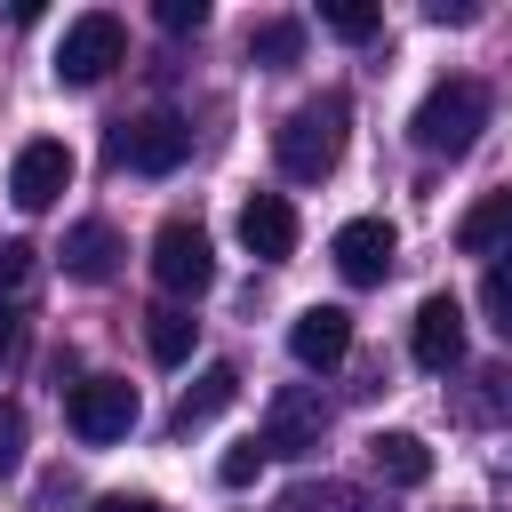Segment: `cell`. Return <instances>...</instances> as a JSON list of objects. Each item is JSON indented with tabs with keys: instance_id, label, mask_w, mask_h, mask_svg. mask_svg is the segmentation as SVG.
<instances>
[{
	"instance_id": "cell-5",
	"label": "cell",
	"mask_w": 512,
	"mask_h": 512,
	"mask_svg": "<svg viewBox=\"0 0 512 512\" xmlns=\"http://www.w3.org/2000/svg\"><path fill=\"white\" fill-rule=\"evenodd\" d=\"M64 416H72V432H80L88 448H112V440L136 432V384H128V376H88V384H72Z\"/></svg>"
},
{
	"instance_id": "cell-19",
	"label": "cell",
	"mask_w": 512,
	"mask_h": 512,
	"mask_svg": "<svg viewBox=\"0 0 512 512\" xmlns=\"http://www.w3.org/2000/svg\"><path fill=\"white\" fill-rule=\"evenodd\" d=\"M280 512H368V496L352 480H296L280 496Z\"/></svg>"
},
{
	"instance_id": "cell-2",
	"label": "cell",
	"mask_w": 512,
	"mask_h": 512,
	"mask_svg": "<svg viewBox=\"0 0 512 512\" xmlns=\"http://www.w3.org/2000/svg\"><path fill=\"white\" fill-rule=\"evenodd\" d=\"M480 128H488V88L480 80H440L424 104H416V120H408V136H416V152H432V160H464L472 144H480Z\"/></svg>"
},
{
	"instance_id": "cell-3",
	"label": "cell",
	"mask_w": 512,
	"mask_h": 512,
	"mask_svg": "<svg viewBox=\"0 0 512 512\" xmlns=\"http://www.w3.org/2000/svg\"><path fill=\"white\" fill-rule=\"evenodd\" d=\"M120 56H128V24H120L112 8H88V16H72L64 40H56V80H64V88H96Z\"/></svg>"
},
{
	"instance_id": "cell-28",
	"label": "cell",
	"mask_w": 512,
	"mask_h": 512,
	"mask_svg": "<svg viewBox=\"0 0 512 512\" xmlns=\"http://www.w3.org/2000/svg\"><path fill=\"white\" fill-rule=\"evenodd\" d=\"M96 512H168L160 496H96Z\"/></svg>"
},
{
	"instance_id": "cell-22",
	"label": "cell",
	"mask_w": 512,
	"mask_h": 512,
	"mask_svg": "<svg viewBox=\"0 0 512 512\" xmlns=\"http://www.w3.org/2000/svg\"><path fill=\"white\" fill-rule=\"evenodd\" d=\"M472 384H480L472 392V416L480 424H512V368H480Z\"/></svg>"
},
{
	"instance_id": "cell-15",
	"label": "cell",
	"mask_w": 512,
	"mask_h": 512,
	"mask_svg": "<svg viewBox=\"0 0 512 512\" xmlns=\"http://www.w3.org/2000/svg\"><path fill=\"white\" fill-rule=\"evenodd\" d=\"M64 272H72V280H88V288H96V280H112V272H120V232H112L104 216L72 224V232H64Z\"/></svg>"
},
{
	"instance_id": "cell-27",
	"label": "cell",
	"mask_w": 512,
	"mask_h": 512,
	"mask_svg": "<svg viewBox=\"0 0 512 512\" xmlns=\"http://www.w3.org/2000/svg\"><path fill=\"white\" fill-rule=\"evenodd\" d=\"M424 16H432V24H472V16H480V8H472V0H432V8H424Z\"/></svg>"
},
{
	"instance_id": "cell-24",
	"label": "cell",
	"mask_w": 512,
	"mask_h": 512,
	"mask_svg": "<svg viewBox=\"0 0 512 512\" xmlns=\"http://www.w3.org/2000/svg\"><path fill=\"white\" fill-rule=\"evenodd\" d=\"M16 464H24V408L0 400V472H16Z\"/></svg>"
},
{
	"instance_id": "cell-25",
	"label": "cell",
	"mask_w": 512,
	"mask_h": 512,
	"mask_svg": "<svg viewBox=\"0 0 512 512\" xmlns=\"http://www.w3.org/2000/svg\"><path fill=\"white\" fill-rule=\"evenodd\" d=\"M152 16H160V32H200L208 24V0H160Z\"/></svg>"
},
{
	"instance_id": "cell-23",
	"label": "cell",
	"mask_w": 512,
	"mask_h": 512,
	"mask_svg": "<svg viewBox=\"0 0 512 512\" xmlns=\"http://www.w3.org/2000/svg\"><path fill=\"white\" fill-rule=\"evenodd\" d=\"M24 328H32V320H24V304H0V376L24 360Z\"/></svg>"
},
{
	"instance_id": "cell-4",
	"label": "cell",
	"mask_w": 512,
	"mask_h": 512,
	"mask_svg": "<svg viewBox=\"0 0 512 512\" xmlns=\"http://www.w3.org/2000/svg\"><path fill=\"white\" fill-rule=\"evenodd\" d=\"M184 152H192V120L184 112H136V120L112 128V168L168 176V168H184Z\"/></svg>"
},
{
	"instance_id": "cell-12",
	"label": "cell",
	"mask_w": 512,
	"mask_h": 512,
	"mask_svg": "<svg viewBox=\"0 0 512 512\" xmlns=\"http://www.w3.org/2000/svg\"><path fill=\"white\" fill-rule=\"evenodd\" d=\"M240 248H248L256 264H288V256H296V208H288L280 192H256V200L240 208Z\"/></svg>"
},
{
	"instance_id": "cell-13",
	"label": "cell",
	"mask_w": 512,
	"mask_h": 512,
	"mask_svg": "<svg viewBox=\"0 0 512 512\" xmlns=\"http://www.w3.org/2000/svg\"><path fill=\"white\" fill-rule=\"evenodd\" d=\"M232 400H240V368H232V360H216V368H200V376L184 384V400H176V416H168V424H176V432H200V424H216Z\"/></svg>"
},
{
	"instance_id": "cell-21",
	"label": "cell",
	"mask_w": 512,
	"mask_h": 512,
	"mask_svg": "<svg viewBox=\"0 0 512 512\" xmlns=\"http://www.w3.org/2000/svg\"><path fill=\"white\" fill-rule=\"evenodd\" d=\"M320 24H328L336 40H376V32H384V8H360V0H328V8H320Z\"/></svg>"
},
{
	"instance_id": "cell-17",
	"label": "cell",
	"mask_w": 512,
	"mask_h": 512,
	"mask_svg": "<svg viewBox=\"0 0 512 512\" xmlns=\"http://www.w3.org/2000/svg\"><path fill=\"white\" fill-rule=\"evenodd\" d=\"M192 328H200V320H192L184 304H160V312L144 320V344H152V360H160V368H184V360H192Z\"/></svg>"
},
{
	"instance_id": "cell-6",
	"label": "cell",
	"mask_w": 512,
	"mask_h": 512,
	"mask_svg": "<svg viewBox=\"0 0 512 512\" xmlns=\"http://www.w3.org/2000/svg\"><path fill=\"white\" fill-rule=\"evenodd\" d=\"M64 184H72V144H64V136H32V144L8 160V200H16L24 216L56 208Z\"/></svg>"
},
{
	"instance_id": "cell-9",
	"label": "cell",
	"mask_w": 512,
	"mask_h": 512,
	"mask_svg": "<svg viewBox=\"0 0 512 512\" xmlns=\"http://www.w3.org/2000/svg\"><path fill=\"white\" fill-rule=\"evenodd\" d=\"M328 256H336V272H344L352 288H376V280L392 272V256H400V232H392L384 216H352V224H336Z\"/></svg>"
},
{
	"instance_id": "cell-1",
	"label": "cell",
	"mask_w": 512,
	"mask_h": 512,
	"mask_svg": "<svg viewBox=\"0 0 512 512\" xmlns=\"http://www.w3.org/2000/svg\"><path fill=\"white\" fill-rule=\"evenodd\" d=\"M344 128H352V104L328 88V96H304L280 128H272V160L288 184H320L336 160H344Z\"/></svg>"
},
{
	"instance_id": "cell-10",
	"label": "cell",
	"mask_w": 512,
	"mask_h": 512,
	"mask_svg": "<svg viewBox=\"0 0 512 512\" xmlns=\"http://www.w3.org/2000/svg\"><path fill=\"white\" fill-rule=\"evenodd\" d=\"M408 352H416V368H432V376H448V368L464 360V304H456L448 288L416 304V328H408Z\"/></svg>"
},
{
	"instance_id": "cell-8",
	"label": "cell",
	"mask_w": 512,
	"mask_h": 512,
	"mask_svg": "<svg viewBox=\"0 0 512 512\" xmlns=\"http://www.w3.org/2000/svg\"><path fill=\"white\" fill-rule=\"evenodd\" d=\"M152 280L168 288V296H200L208 280H216V256H208V232L200 224H160L152 232Z\"/></svg>"
},
{
	"instance_id": "cell-20",
	"label": "cell",
	"mask_w": 512,
	"mask_h": 512,
	"mask_svg": "<svg viewBox=\"0 0 512 512\" xmlns=\"http://www.w3.org/2000/svg\"><path fill=\"white\" fill-rule=\"evenodd\" d=\"M480 312H488L496 336H512V248L488 264V280H480Z\"/></svg>"
},
{
	"instance_id": "cell-7",
	"label": "cell",
	"mask_w": 512,
	"mask_h": 512,
	"mask_svg": "<svg viewBox=\"0 0 512 512\" xmlns=\"http://www.w3.org/2000/svg\"><path fill=\"white\" fill-rule=\"evenodd\" d=\"M320 432H328V400L304 392V384H288V392H272V408H264V424H256V448H264V456H312Z\"/></svg>"
},
{
	"instance_id": "cell-14",
	"label": "cell",
	"mask_w": 512,
	"mask_h": 512,
	"mask_svg": "<svg viewBox=\"0 0 512 512\" xmlns=\"http://www.w3.org/2000/svg\"><path fill=\"white\" fill-rule=\"evenodd\" d=\"M456 248H464V256H496V248H512V184L480 192V200L456 216Z\"/></svg>"
},
{
	"instance_id": "cell-26",
	"label": "cell",
	"mask_w": 512,
	"mask_h": 512,
	"mask_svg": "<svg viewBox=\"0 0 512 512\" xmlns=\"http://www.w3.org/2000/svg\"><path fill=\"white\" fill-rule=\"evenodd\" d=\"M256 464H264V448H256V440H240V448L216 464V480H224V488H248V480H256Z\"/></svg>"
},
{
	"instance_id": "cell-16",
	"label": "cell",
	"mask_w": 512,
	"mask_h": 512,
	"mask_svg": "<svg viewBox=\"0 0 512 512\" xmlns=\"http://www.w3.org/2000/svg\"><path fill=\"white\" fill-rule=\"evenodd\" d=\"M368 464H376L392 488H424V480H432V448H424L416 432H376V440H368Z\"/></svg>"
},
{
	"instance_id": "cell-11",
	"label": "cell",
	"mask_w": 512,
	"mask_h": 512,
	"mask_svg": "<svg viewBox=\"0 0 512 512\" xmlns=\"http://www.w3.org/2000/svg\"><path fill=\"white\" fill-rule=\"evenodd\" d=\"M288 352H296V368H336L352 352V312L344 304H304L296 328H288Z\"/></svg>"
},
{
	"instance_id": "cell-18",
	"label": "cell",
	"mask_w": 512,
	"mask_h": 512,
	"mask_svg": "<svg viewBox=\"0 0 512 512\" xmlns=\"http://www.w3.org/2000/svg\"><path fill=\"white\" fill-rule=\"evenodd\" d=\"M248 56H256L264 72H288V64L304 56V24H296V16H264V24L248 32Z\"/></svg>"
}]
</instances>
